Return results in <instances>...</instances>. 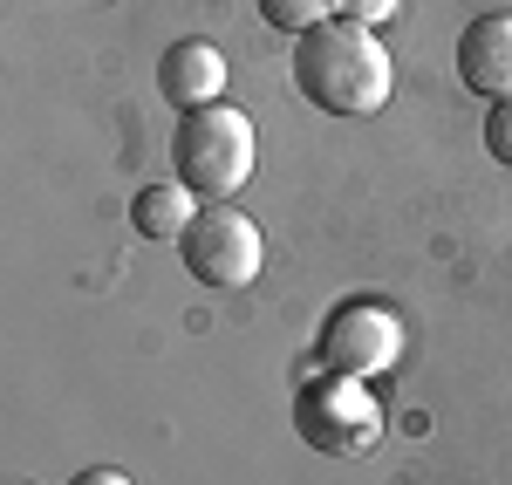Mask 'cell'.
Returning a JSON list of instances; mask_svg holds the SVG:
<instances>
[{
    "label": "cell",
    "mask_w": 512,
    "mask_h": 485,
    "mask_svg": "<svg viewBox=\"0 0 512 485\" xmlns=\"http://www.w3.org/2000/svg\"><path fill=\"white\" fill-rule=\"evenodd\" d=\"M390 48L376 28L328 14L321 28L294 35V89L328 117H376L390 103Z\"/></svg>",
    "instance_id": "obj_1"
},
{
    "label": "cell",
    "mask_w": 512,
    "mask_h": 485,
    "mask_svg": "<svg viewBox=\"0 0 512 485\" xmlns=\"http://www.w3.org/2000/svg\"><path fill=\"white\" fill-rule=\"evenodd\" d=\"M253 158H260V137H253V117H246V110L205 103V110H185V117H178L171 164H178V185H192L205 205L246 192Z\"/></svg>",
    "instance_id": "obj_2"
},
{
    "label": "cell",
    "mask_w": 512,
    "mask_h": 485,
    "mask_svg": "<svg viewBox=\"0 0 512 485\" xmlns=\"http://www.w3.org/2000/svg\"><path fill=\"white\" fill-rule=\"evenodd\" d=\"M294 431L321 451V458H355L383 438V404L362 390V376H335L321 369L315 383L294 390Z\"/></svg>",
    "instance_id": "obj_3"
},
{
    "label": "cell",
    "mask_w": 512,
    "mask_h": 485,
    "mask_svg": "<svg viewBox=\"0 0 512 485\" xmlns=\"http://www.w3.org/2000/svg\"><path fill=\"white\" fill-rule=\"evenodd\" d=\"M178 260H185V274H192L198 287H212V294H239V287L260 281L267 246H260V226H253L233 199H219V205H198L192 233L178 240Z\"/></svg>",
    "instance_id": "obj_4"
},
{
    "label": "cell",
    "mask_w": 512,
    "mask_h": 485,
    "mask_svg": "<svg viewBox=\"0 0 512 485\" xmlns=\"http://www.w3.org/2000/svg\"><path fill=\"white\" fill-rule=\"evenodd\" d=\"M315 356H321V369L369 383V376H383V369L403 356V315H396L390 301H376V294L335 301L328 322H321V335H315Z\"/></svg>",
    "instance_id": "obj_5"
},
{
    "label": "cell",
    "mask_w": 512,
    "mask_h": 485,
    "mask_svg": "<svg viewBox=\"0 0 512 485\" xmlns=\"http://www.w3.org/2000/svg\"><path fill=\"white\" fill-rule=\"evenodd\" d=\"M458 82L485 103H512V14H478L458 35Z\"/></svg>",
    "instance_id": "obj_6"
},
{
    "label": "cell",
    "mask_w": 512,
    "mask_h": 485,
    "mask_svg": "<svg viewBox=\"0 0 512 485\" xmlns=\"http://www.w3.org/2000/svg\"><path fill=\"white\" fill-rule=\"evenodd\" d=\"M158 89L164 103H178V110H205V103H226V55L212 48V41H171L158 62Z\"/></svg>",
    "instance_id": "obj_7"
},
{
    "label": "cell",
    "mask_w": 512,
    "mask_h": 485,
    "mask_svg": "<svg viewBox=\"0 0 512 485\" xmlns=\"http://www.w3.org/2000/svg\"><path fill=\"white\" fill-rule=\"evenodd\" d=\"M198 192L192 185H178V178H158V185H144L137 199H130V226L144 233V240H185L192 233V219H198Z\"/></svg>",
    "instance_id": "obj_8"
},
{
    "label": "cell",
    "mask_w": 512,
    "mask_h": 485,
    "mask_svg": "<svg viewBox=\"0 0 512 485\" xmlns=\"http://www.w3.org/2000/svg\"><path fill=\"white\" fill-rule=\"evenodd\" d=\"M260 14H267L274 28H294V35H308V28H321V21L335 14V0H260Z\"/></svg>",
    "instance_id": "obj_9"
},
{
    "label": "cell",
    "mask_w": 512,
    "mask_h": 485,
    "mask_svg": "<svg viewBox=\"0 0 512 485\" xmlns=\"http://www.w3.org/2000/svg\"><path fill=\"white\" fill-rule=\"evenodd\" d=\"M485 151L512 171V103H492V117H485Z\"/></svg>",
    "instance_id": "obj_10"
},
{
    "label": "cell",
    "mask_w": 512,
    "mask_h": 485,
    "mask_svg": "<svg viewBox=\"0 0 512 485\" xmlns=\"http://www.w3.org/2000/svg\"><path fill=\"white\" fill-rule=\"evenodd\" d=\"M335 14L342 21H362V28H383L396 14V0H335Z\"/></svg>",
    "instance_id": "obj_11"
},
{
    "label": "cell",
    "mask_w": 512,
    "mask_h": 485,
    "mask_svg": "<svg viewBox=\"0 0 512 485\" xmlns=\"http://www.w3.org/2000/svg\"><path fill=\"white\" fill-rule=\"evenodd\" d=\"M69 485H130V479H123L117 465H89V472H76Z\"/></svg>",
    "instance_id": "obj_12"
}]
</instances>
